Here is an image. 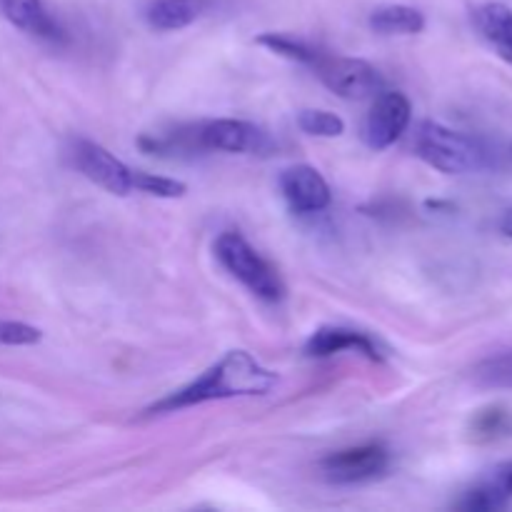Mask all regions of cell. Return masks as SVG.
<instances>
[{"instance_id": "cell-1", "label": "cell", "mask_w": 512, "mask_h": 512, "mask_svg": "<svg viewBox=\"0 0 512 512\" xmlns=\"http://www.w3.org/2000/svg\"><path fill=\"white\" fill-rule=\"evenodd\" d=\"M275 383H278V375L263 368L253 355L245 350H230L193 383L148 408V413H175V410L193 408L210 400L268 395Z\"/></svg>"}, {"instance_id": "cell-2", "label": "cell", "mask_w": 512, "mask_h": 512, "mask_svg": "<svg viewBox=\"0 0 512 512\" xmlns=\"http://www.w3.org/2000/svg\"><path fill=\"white\" fill-rule=\"evenodd\" d=\"M415 153L445 175H465L488 165V150L460 130L428 120L415 135Z\"/></svg>"}, {"instance_id": "cell-3", "label": "cell", "mask_w": 512, "mask_h": 512, "mask_svg": "<svg viewBox=\"0 0 512 512\" xmlns=\"http://www.w3.org/2000/svg\"><path fill=\"white\" fill-rule=\"evenodd\" d=\"M215 255H218L220 265L233 278H238L250 293H255L263 300H270V303L283 298V283H280L278 273L270 268L268 260L260 258L258 250L240 233L228 230V233L220 235L215 240Z\"/></svg>"}, {"instance_id": "cell-4", "label": "cell", "mask_w": 512, "mask_h": 512, "mask_svg": "<svg viewBox=\"0 0 512 512\" xmlns=\"http://www.w3.org/2000/svg\"><path fill=\"white\" fill-rule=\"evenodd\" d=\"M313 68L318 70L320 80L345 100H365L380 93L385 85L378 68L360 58H340V55L333 58V55L320 53Z\"/></svg>"}, {"instance_id": "cell-5", "label": "cell", "mask_w": 512, "mask_h": 512, "mask_svg": "<svg viewBox=\"0 0 512 512\" xmlns=\"http://www.w3.org/2000/svg\"><path fill=\"white\" fill-rule=\"evenodd\" d=\"M323 475L335 485L365 483V480L380 478L390 468V453L385 445L368 443L358 448L338 450L320 463Z\"/></svg>"}, {"instance_id": "cell-6", "label": "cell", "mask_w": 512, "mask_h": 512, "mask_svg": "<svg viewBox=\"0 0 512 512\" xmlns=\"http://www.w3.org/2000/svg\"><path fill=\"white\" fill-rule=\"evenodd\" d=\"M410 118H413V105L403 93L398 90L380 93L365 115L363 140L373 150L390 148L408 130Z\"/></svg>"}, {"instance_id": "cell-7", "label": "cell", "mask_w": 512, "mask_h": 512, "mask_svg": "<svg viewBox=\"0 0 512 512\" xmlns=\"http://www.w3.org/2000/svg\"><path fill=\"white\" fill-rule=\"evenodd\" d=\"M75 165L80 173L95 185L113 195H128L133 190V170L115 158L110 150L93 140H78L75 143Z\"/></svg>"}, {"instance_id": "cell-8", "label": "cell", "mask_w": 512, "mask_h": 512, "mask_svg": "<svg viewBox=\"0 0 512 512\" xmlns=\"http://www.w3.org/2000/svg\"><path fill=\"white\" fill-rule=\"evenodd\" d=\"M280 190L295 213H320L330 205V185L310 165H293L280 173Z\"/></svg>"}, {"instance_id": "cell-9", "label": "cell", "mask_w": 512, "mask_h": 512, "mask_svg": "<svg viewBox=\"0 0 512 512\" xmlns=\"http://www.w3.org/2000/svg\"><path fill=\"white\" fill-rule=\"evenodd\" d=\"M198 145L223 153H255L265 145V135L258 125L245 120H210L198 130Z\"/></svg>"}, {"instance_id": "cell-10", "label": "cell", "mask_w": 512, "mask_h": 512, "mask_svg": "<svg viewBox=\"0 0 512 512\" xmlns=\"http://www.w3.org/2000/svg\"><path fill=\"white\" fill-rule=\"evenodd\" d=\"M0 13L23 33L50 40V43L63 40V30L55 23L53 15L45 10L43 0H0Z\"/></svg>"}, {"instance_id": "cell-11", "label": "cell", "mask_w": 512, "mask_h": 512, "mask_svg": "<svg viewBox=\"0 0 512 512\" xmlns=\"http://www.w3.org/2000/svg\"><path fill=\"white\" fill-rule=\"evenodd\" d=\"M343 350H355V353H363L368 360L380 363L383 355H380L378 345L363 333H355L348 328H320L313 338L305 345V353L310 358H330V355H338Z\"/></svg>"}, {"instance_id": "cell-12", "label": "cell", "mask_w": 512, "mask_h": 512, "mask_svg": "<svg viewBox=\"0 0 512 512\" xmlns=\"http://www.w3.org/2000/svg\"><path fill=\"white\" fill-rule=\"evenodd\" d=\"M475 25L480 35L495 48V53L512 63V10L505 3H485L475 10Z\"/></svg>"}, {"instance_id": "cell-13", "label": "cell", "mask_w": 512, "mask_h": 512, "mask_svg": "<svg viewBox=\"0 0 512 512\" xmlns=\"http://www.w3.org/2000/svg\"><path fill=\"white\" fill-rule=\"evenodd\" d=\"M208 8V0H148L145 20L155 30H180L200 18Z\"/></svg>"}, {"instance_id": "cell-14", "label": "cell", "mask_w": 512, "mask_h": 512, "mask_svg": "<svg viewBox=\"0 0 512 512\" xmlns=\"http://www.w3.org/2000/svg\"><path fill=\"white\" fill-rule=\"evenodd\" d=\"M370 28L380 35L423 33L425 15L413 5H380L370 13Z\"/></svg>"}, {"instance_id": "cell-15", "label": "cell", "mask_w": 512, "mask_h": 512, "mask_svg": "<svg viewBox=\"0 0 512 512\" xmlns=\"http://www.w3.org/2000/svg\"><path fill=\"white\" fill-rule=\"evenodd\" d=\"M470 440L475 443H498L512 435V413L505 405H488L478 410L468 425Z\"/></svg>"}, {"instance_id": "cell-16", "label": "cell", "mask_w": 512, "mask_h": 512, "mask_svg": "<svg viewBox=\"0 0 512 512\" xmlns=\"http://www.w3.org/2000/svg\"><path fill=\"white\" fill-rule=\"evenodd\" d=\"M258 45H265V48L273 50V53L283 55V58H290V60H298V63L310 65V68H313V63L320 55L318 50L310 48V45L303 43V40L290 38V35H283V33L258 35Z\"/></svg>"}, {"instance_id": "cell-17", "label": "cell", "mask_w": 512, "mask_h": 512, "mask_svg": "<svg viewBox=\"0 0 512 512\" xmlns=\"http://www.w3.org/2000/svg\"><path fill=\"white\" fill-rule=\"evenodd\" d=\"M298 125L315 138H338L345 133V120L330 110H300Z\"/></svg>"}, {"instance_id": "cell-18", "label": "cell", "mask_w": 512, "mask_h": 512, "mask_svg": "<svg viewBox=\"0 0 512 512\" xmlns=\"http://www.w3.org/2000/svg\"><path fill=\"white\" fill-rule=\"evenodd\" d=\"M510 503L508 493L500 488L495 480H488L480 488L470 490L463 500L458 503V508L463 510H475V512H488V510H500Z\"/></svg>"}, {"instance_id": "cell-19", "label": "cell", "mask_w": 512, "mask_h": 512, "mask_svg": "<svg viewBox=\"0 0 512 512\" xmlns=\"http://www.w3.org/2000/svg\"><path fill=\"white\" fill-rule=\"evenodd\" d=\"M475 380L485 388H508L512 390V353L495 355L475 370Z\"/></svg>"}, {"instance_id": "cell-20", "label": "cell", "mask_w": 512, "mask_h": 512, "mask_svg": "<svg viewBox=\"0 0 512 512\" xmlns=\"http://www.w3.org/2000/svg\"><path fill=\"white\" fill-rule=\"evenodd\" d=\"M133 190L155 195V198H180V195H185L188 188H185V183H180V180L133 170Z\"/></svg>"}, {"instance_id": "cell-21", "label": "cell", "mask_w": 512, "mask_h": 512, "mask_svg": "<svg viewBox=\"0 0 512 512\" xmlns=\"http://www.w3.org/2000/svg\"><path fill=\"white\" fill-rule=\"evenodd\" d=\"M40 338H43V333L33 325L0 320V343L3 345H35L40 343Z\"/></svg>"}, {"instance_id": "cell-22", "label": "cell", "mask_w": 512, "mask_h": 512, "mask_svg": "<svg viewBox=\"0 0 512 512\" xmlns=\"http://www.w3.org/2000/svg\"><path fill=\"white\" fill-rule=\"evenodd\" d=\"M490 480H495V483L508 493V498H512V463H505L500 465V468H495L493 478Z\"/></svg>"}, {"instance_id": "cell-23", "label": "cell", "mask_w": 512, "mask_h": 512, "mask_svg": "<svg viewBox=\"0 0 512 512\" xmlns=\"http://www.w3.org/2000/svg\"><path fill=\"white\" fill-rule=\"evenodd\" d=\"M500 230H503V233L508 235V238H512V208L503 215V220H500Z\"/></svg>"}]
</instances>
